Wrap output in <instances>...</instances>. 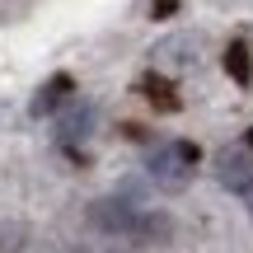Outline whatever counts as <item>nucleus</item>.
<instances>
[{"instance_id": "nucleus-1", "label": "nucleus", "mask_w": 253, "mask_h": 253, "mask_svg": "<svg viewBox=\"0 0 253 253\" xmlns=\"http://www.w3.org/2000/svg\"><path fill=\"white\" fill-rule=\"evenodd\" d=\"M89 225L108 230V235H122V239H136V244H164L173 235V220L164 211H145L126 197H99L89 207Z\"/></svg>"}, {"instance_id": "nucleus-2", "label": "nucleus", "mask_w": 253, "mask_h": 253, "mask_svg": "<svg viewBox=\"0 0 253 253\" xmlns=\"http://www.w3.org/2000/svg\"><path fill=\"white\" fill-rule=\"evenodd\" d=\"M192 164H197V145L192 141H160L145 150V173L160 188H173V192L192 178Z\"/></svg>"}, {"instance_id": "nucleus-3", "label": "nucleus", "mask_w": 253, "mask_h": 253, "mask_svg": "<svg viewBox=\"0 0 253 253\" xmlns=\"http://www.w3.org/2000/svg\"><path fill=\"white\" fill-rule=\"evenodd\" d=\"M197 66H202V38L197 33H169L150 47V71L169 75V80L197 71Z\"/></svg>"}, {"instance_id": "nucleus-4", "label": "nucleus", "mask_w": 253, "mask_h": 253, "mask_svg": "<svg viewBox=\"0 0 253 253\" xmlns=\"http://www.w3.org/2000/svg\"><path fill=\"white\" fill-rule=\"evenodd\" d=\"M211 164H216V183L225 192L253 202V150L249 145H220Z\"/></svg>"}, {"instance_id": "nucleus-5", "label": "nucleus", "mask_w": 253, "mask_h": 253, "mask_svg": "<svg viewBox=\"0 0 253 253\" xmlns=\"http://www.w3.org/2000/svg\"><path fill=\"white\" fill-rule=\"evenodd\" d=\"M94 122H99V108L84 103V99H71L56 113V141H89Z\"/></svg>"}, {"instance_id": "nucleus-6", "label": "nucleus", "mask_w": 253, "mask_h": 253, "mask_svg": "<svg viewBox=\"0 0 253 253\" xmlns=\"http://www.w3.org/2000/svg\"><path fill=\"white\" fill-rule=\"evenodd\" d=\"M71 99H75V80H71V75H52V80L33 94V103H28V108H33V118H56Z\"/></svg>"}, {"instance_id": "nucleus-7", "label": "nucleus", "mask_w": 253, "mask_h": 253, "mask_svg": "<svg viewBox=\"0 0 253 253\" xmlns=\"http://www.w3.org/2000/svg\"><path fill=\"white\" fill-rule=\"evenodd\" d=\"M141 94H145L160 113H178V108H183L178 94H173V84H169V75H160V71H145V75H141Z\"/></svg>"}, {"instance_id": "nucleus-8", "label": "nucleus", "mask_w": 253, "mask_h": 253, "mask_svg": "<svg viewBox=\"0 0 253 253\" xmlns=\"http://www.w3.org/2000/svg\"><path fill=\"white\" fill-rule=\"evenodd\" d=\"M225 75L235 84H253V47H249V38H235L225 47Z\"/></svg>"}, {"instance_id": "nucleus-9", "label": "nucleus", "mask_w": 253, "mask_h": 253, "mask_svg": "<svg viewBox=\"0 0 253 253\" xmlns=\"http://www.w3.org/2000/svg\"><path fill=\"white\" fill-rule=\"evenodd\" d=\"M28 235H33V230H28L24 220H0V253H24Z\"/></svg>"}, {"instance_id": "nucleus-10", "label": "nucleus", "mask_w": 253, "mask_h": 253, "mask_svg": "<svg viewBox=\"0 0 253 253\" xmlns=\"http://www.w3.org/2000/svg\"><path fill=\"white\" fill-rule=\"evenodd\" d=\"M173 9H178V0H155L150 14H155V19H164V14H173Z\"/></svg>"}, {"instance_id": "nucleus-11", "label": "nucleus", "mask_w": 253, "mask_h": 253, "mask_svg": "<svg viewBox=\"0 0 253 253\" xmlns=\"http://www.w3.org/2000/svg\"><path fill=\"white\" fill-rule=\"evenodd\" d=\"M244 145H249V150H253V126H249V131H244Z\"/></svg>"}, {"instance_id": "nucleus-12", "label": "nucleus", "mask_w": 253, "mask_h": 253, "mask_svg": "<svg viewBox=\"0 0 253 253\" xmlns=\"http://www.w3.org/2000/svg\"><path fill=\"white\" fill-rule=\"evenodd\" d=\"M249 47H253V28H249Z\"/></svg>"}]
</instances>
